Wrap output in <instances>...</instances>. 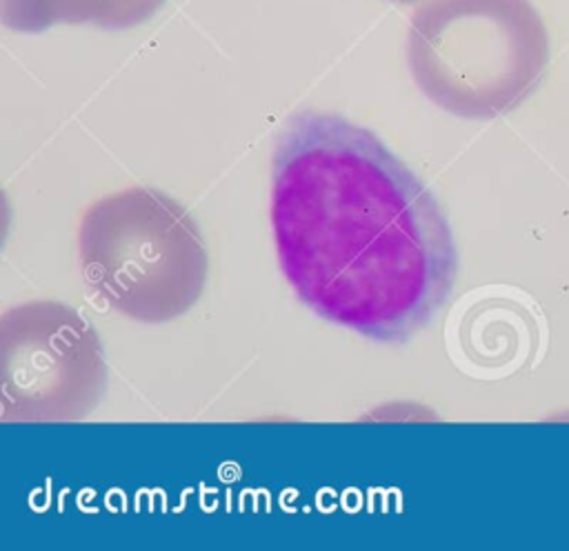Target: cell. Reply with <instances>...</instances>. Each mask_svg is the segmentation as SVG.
<instances>
[{
	"mask_svg": "<svg viewBox=\"0 0 569 551\" xmlns=\"http://www.w3.org/2000/svg\"><path fill=\"white\" fill-rule=\"evenodd\" d=\"M551 56L531 0H425L407 29V64L442 111L493 120L540 84Z\"/></svg>",
	"mask_w": 569,
	"mask_h": 551,
	"instance_id": "2",
	"label": "cell"
},
{
	"mask_svg": "<svg viewBox=\"0 0 569 551\" xmlns=\"http://www.w3.org/2000/svg\"><path fill=\"white\" fill-rule=\"evenodd\" d=\"M164 0H0L4 27L22 33L53 24H93L100 29H131L147 22Z\"/></svg>",
	"mask_w": 569,
	"mask_h": 551,
	"instance_id": "5",
	"label": "cell"
},
{
	"mask_svg": "<svg viewBox=\"0 0 569 551\" xmlns=\"http://www.w3.org/2000/svg\"><path fill=\"white\" fill-rule=\"evenodd\" d=\"M107 382L100 338L73 307L33 300L0 318L4 422H69L89 415Z\"/></svg>",
	"mask_w": 569,
	"mask_h": 551,
	"instance_id": "4",
	"label": "cell"
},
{
	"mask_svg": "<svg viewBox=\"0 0 569 551\" xmlns=\"http://www.w3.org/2000/svg\"><path fill=\"white\" fill-rule=\"evenodd\" d=\"M278 264L316 315L382 344L422 331L451 295L458 256L433 193L351 120L300 111L271 158Z\"/></svg>",
	"mask_w": 569,
	"mask_h": 551,
	"instance_id": "1",
	"label": "cell"
},
{
	"mask_svg": "<svg viewBox=\"0 0 569 551\" xmlns=\"http://www.w3.org/2000/svg\"><path fill=\"white\" fill-rule=\"evenodd\" d=\"M78 258L91 291L144 324L184 315L209 271L196 218L153 187H127L91 202L78 224Z\"/></svg>",
	"mask_w": 569,
	"mask_h": 551,
	"instance_id": "3",
	"label": "cell"
},
{
	"mask_svg": "<svg viewBox=\"0 0 569 551\" xmlns=\"http://www.w3.org/2000/svg\"><path fill=\"white\" fill-rule=\"evenodd\" d=\"M389 2H396V4H416L420 0H389Z\"/></svg>",
	"mask_w": 569,
	"mask_h": 551,
	"instance_id": "6",
	"label": "cell"
}]
</instances>
